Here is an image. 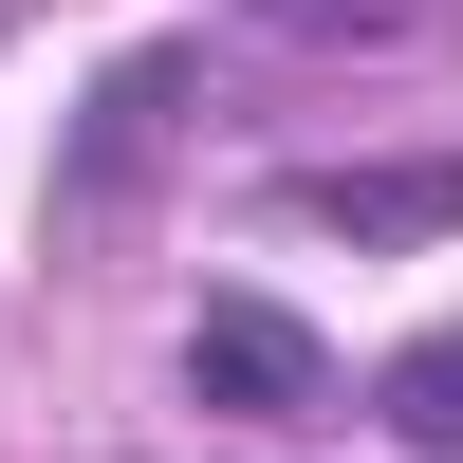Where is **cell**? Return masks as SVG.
<instances>
[{
    "label": "cell",
    "mask_w": 463,
    "mask_h": 463,
    "mask_svg": "<svg viewBox=\"0 0 463 463\" xmlns=\"http://www.w3.org/2000/svg\"><path fill=\"white\" fill-rule=\"evenodd\" d=\"M371 408H390L408 445H463V334H408V353H390V390H371Z\"/></svg>",
    "instance_id": "4"
},
{
    "label": "cell",
    "mask_w": 463,
    "mask_h": 463,
    "mask_svg": "<svg viewBox=\"0 0 463 463\" xmlns=\"http://www.w3.org/2000/svg\"><path fill=\"white\" fill-rule=\"evenodd\" d=\"M408 19H427V0H260V37H316V56L334 37H408Z\"/></svg>",
    "instance_id": "5"
},
{
    "label": "cell",
    "mask_w": 463,
    "mask_h": 463,
    "mask_svg": "<svg viewBox=\"0 0 463 463\" xmlns=\"http://www.w3.org/2000/svg\"><path fill=\"white\" fill-rule=\"evenodd\" d=\"M185 93H204V56H185V37H148V56H111V93H93V130L56 148V241H93V222L130 204L148 167H167V130H185Z\"/></svg>",
    "instance_id": "1"
},
{
    "label": "cell",
    "mask_w": 463,
    "mask_h": 463,
    "mask_svg": "<svg viewBox=\"0 0 463 463\" xmlns=\"http://www.w3.org/2000/svg\"><path fill=\"white\" fill-rule=\"evenodd\" d=\"M279 204L334 222V241H463V148H408V167H297Z\"/></svg>",
    "instance_id": "3"
},
{
    "label": "cell",
    "mask_w": 463,
    "mask_h": 463,
    "mask_svg": "<svg viewBox=\"0 0 463 463\" xmlns=\"http://www.w3.org/2000/svg\"><path fill=\"white\" fill-rule=\"evenodd\" d=\"M185 390L241 408V427H316V408H334V353L279 316V297H204V316H185Z\"/></svg>",
    "instance_id": "2"
}]
</instances>
